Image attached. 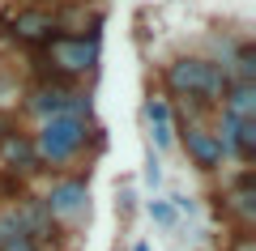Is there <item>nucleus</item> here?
<instances>
[{"instance_id":"6e6552de","label":"nucleus","mask_w":256,"mask_h":251,"mask_svg":"<svg viewBox=\"0 0 256 251\" xmlns=\"http://www.w3.org/2000/svg\"><path fill=\"white\" fill-rule=\"evenodd\" d=\"M0 166L13 175H34L38 171V153H34V141L26 132H4L0 136Z\"/></svg>"},{"instance_id":"dca6fc26","label":"nucleus","mask_w":256,"mask_h":251,"mask_svg":"<svg viewBox=\"0 0 256 251\" xmlns=\"http://www.w3.org/2000/svg\"><path fill=\"white\" fill-rule=\"evenodd\" d=\"M230 251H256V239H252V234H244V239H239Z\"/></svg>"},{"instance_id":"f3484780","label":"nucleus","mask_w":256,"mask_h":251,"mask_svg":"<svg viewBox=\"0 0 256 251\" xmlns=\"http://www.w3.org/2000/svg\"><path fill=\"white\" fill-rule=\"evenodd\" d=\"M132 251H150V243H137V247H132Z\"/></svg>"},{"instance_id":"f8f14e48","label":"nucleus","mask_w":256,"mask_h":251,"mask_svg":"<svg viewBox=\"0 0 256 251\" xmlns=\"http://www.w3.org/2000/svg\"><path fill=\"white\" fill-rule=\"evenodd\" d=\"M146 119H150L154 149H171V141H175V124H171V102H166L162 94H150V98H146Z\"/></svg>"},{"instance_id":"20e7f679","label":"nucleus","mask_w":256,"mask_h":251,"mask_svg":"<svg viewBox=\"0 0 256 251\" xmlns=\"http://www.w3.org/2000/svg\"><path fill=\"white\" fill-rule=\"evenodd\" d=\"M43 209L52 213L56 226H77L82 217H90V183H86V179H60V183H52V192L43 196Z\"/></svg>"},{"instance_id":"f257e3e1","label":"nucleus","mask_w":256,"mask_h":251,"mask_svg":"<svg viewBox=\"0 0 256 251\" xmlns=\"http://www.w3.org/2000/svg\"><path fill=\"white\" fill-rule=\"evenodd\" d=\"M230 85L226 64H214L205 55H180L166 64V90L175 98H192L196 107H218Z\"/></svg>"},{"instance_id":"423d86ee","label":"nucleus","mask_w":256,"mask_h":251,"mask_svg":"<svg viewBox=\"0 0 256 251\" xmlns=\"http://www.w3.org/2000/svg\"><path fill=\"white\" fill-rule=\"evenodd\" d=\"M4 30H9L18 43H26V47H43L47 38L60 34V13L43 9V4H30V9H18V13H13V17L4 21Z\"/></svg>"},{"instance_id":"0eeeda50","label":"nucleus","mask_w":256,"mask_h":251,"mask_svg":"<svg viewBox=\"0 0 256 251\" xmlns=\"http://www.w3.org/2000/svg\"><path fill=\"white\" fill-rule=\"evenodd\" d=\"M214 141H218L222 158H239L244 166H252L256 162V119H230L222 115L218 128H210Z\"/></svg>"},{"instance_id":"39448f33","label":"nucleus","mask_w":256,"mask_h":251,"mask_svg":"<svg viewBox=\"0 0 256 251\" xmlns=\"http://www.w3.org/2000/svg\"><path fill=\"white\" fill-rule=\"evenodd\" d=\"M26 107L34 115L52 119V115H90V102L86 94H77L73 85H64V81H38L34 90H30Z\"/></svg>"},{"instance_id":"9b49d317","label":"nucleus","mask_w":256,"mask_h":251,"mask_svg":"<svg viewBox=\"0 0 256 251\" xmlns=\"http://www.w3.org/2000/svg\"><path fill=\"white\" fill-rule=\"evenodd\" d=\"M222 200H226L230 217H235V222L248 230V226L256 222V175L244 171V175H239V179L226 188V196H222Z\"/></svg>"},{"instance_id":"1a4fd4ad","label":"nucleus","mask_w":256,"mask_h":251,"mask_svg":"<svg viewBox=\"0 0 256 251\" xmlns=\"http://www.w3.org/2000/svg\"><path fill=\"white\" fill-rule=\"evenodd\" d=\"M184 153L192 158L196 171H218L222 166V149L205 124H184Z\"/></svg>"},{"instance_id":"4468645a","label":"nucleus","mask_w":256,"mask_h":251,"mask_svg":"<svg viewBox=\"0 0 256 251\" xmlns=\"http://www.w3.org/2000/svg\"><path fill=\"white\" fill-rule=\"evenodd\" d=\"M150 217H154L158 226H166V230H171V226L180 222V213H175V205H171V200H150Z\"/></svg>"},{"instance_id":"7ed1b4c3","label":"nucleus","mask_w":256,"mask_h":251,"mask_svg":"<svg viewBox=\"0 0 256 251\" xmlns=\"http://www.w3.org/2000/svg\"><path fill=\"white\" fill-rule=\"evenodd\" d=\"M98 132L90 128L86 115H52L38 124V132L30 136L34 141V153H38V166H68L73 158H82L86 141Z\"/></svg>"},{"instance_id":"9d476101","label":"nucleus","mask_w":256,"mask_h":251,"mask_svg":"<svg viewBox=\"0 0 256 251\" xmlns=\"http://www.w3.org/2000/svg\"><path fill=\"white\" fill-rule=\"evenodd\" d=\"M13 217H18V226L34 239V247L43 251L47 243H56V234H60V226L52 222V213L43 209V200H34V196H26V205H18L13 209Z\"/></svg>"},{"instance_id":"2eb2a0df","label":"nucleus","mask_w":256,"mask_h":251,"mask_svg":"<svg viewBox=\"0 0 256 251\" xmlns=\"http://www.w3.org/2000/svg\"><path fill=\"white\" fill-rule=\"evenodd\" d=\"M146 183H150V188H158V183H162V166H158L154 153L146 158Z\"/></svg>"},{"instance_id":"ddd939ff","label":"nucleus","mask_w":256,"mask_h":251,"mask_svg":"<svg viewBox=\"0 0 256 251\" xmlns=\"http://www.w3.org/2000/svg\"><path fill=\"white\" fill-rule=\"evenodd\" d=\"M218 107L230 119H256V81H230Z\"/></svg>"},{"instance_id":"f03ea898","label":"nucleus","mask_w":256,"mask_h":251,"mask_svg":"<svg viewBox=\"0 0 256 251\" xmlns=\"http://www.w3.org/2000/svg\"><path fill=\"white\" fill-rule=\"evenodd\" d=\"M43 81H77L98 68V30L94 34H56L38 47Z\"/></svg>"}]
</instances>
